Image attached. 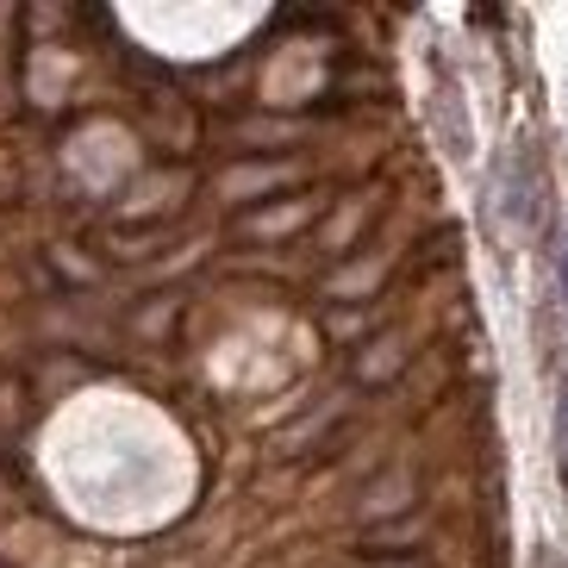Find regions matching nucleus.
<instances>
[{
  "label": "nucleus",
  "instance_id": "obj_2",
  "mask_svg": "<svg viewBox=\"0 0 568 568\" xmlns=\"http://www.w3.org/2000/svg\"><path fill=\"white\" fill-rule=\"evenodd\" d=\"M556 275H562V306H568V244H562V263H556Z\"/></svg>",
  "mask_w": 568,
  "mask_h": 568
},
{
  "label": "nucleus",
  "instance_id": "obj_1",
  "mask_svg": "<svg viewBox=\"0 0 568 568\" xmlns=\"http://www.w3.org/2000/svg\"><path fill=\"white\" fill-rule=\"evenodd\" d=\"M556 481L568 487V382L556 394Z\"/></svg>",
  "mask_w": 568,
  "mask_h": 568
},
{
  "label": "nucleus",
  "instance_id": "obj_3",
  "mask_svg": "<svg viewBox=\"0 0 568 568\" xmlns=\"http://www.w3.org/2000/svg\"><path fill=\"white\" fill-rule=\"evenodd\" d=\"M537 568H562V562H556V556H544V562H537Z\"/></svg>",
  "mask_w": 568,
  "mask_h": 568
},
{
  "label": "nucleus",
  "instance_id": "obj_4",
  "mask_svg": "<svg viewBox=\"0 0 568 568\" xmlns=\"http://www.w3.org/2000/svg\"><path fill=\"white\" fill-rule=\"evenodd\" d=\"M0 568H7V562H0Z\"/></svg>",
  "mask_w": 568,
  "mask_h": 568
}]
</instances>
